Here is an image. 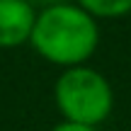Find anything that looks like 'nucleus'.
I'll return each instance as SVG.
<instances>
[{
	"label": "nucleus",
	"mask_w": 131,
	"mask_h": 131,
	"mask_svg": "<svg viewBox=\"0 0 131 131\" xmlns=\"http://www.w3.org/2000/svg\"><path fill=\"white\" fill-rule=\"evenodd\" d=\"M29 41L41 58L68 68L85 63L95 53L100 44V27L95 15L85 7L56 3L37 15Z\"/></svg>",
	"instance_id": "1"
},
{
	"label": "nucleus",
	"mask_w": 131,
	"mask_h": 131,
	"mask_svg": "<svg viewBox=\"0 0 131 131\" xmlns=\"http://www.w3.org/2000/svg\"><path fill=\"white\" fill-rule=\"evenodd\" d=\"M78 5L95 17H107V19L131 12V0H78Z\"/></svg>",
	"instance_id": "4"
},
{
	"label": "nucleus",
	"mask_w": 131,
	"mask_h": 131,
	"mask_svg": "<svg viewBox=\"0 0 131 131\" xmlns=\"http://www.w3.org/2000/svg\"><path fill=\"white\" fill-rule=\"evenodd\" d=\"M56 107L66 122L100 126L112 114L114 92L109 80L90 66H68L53 85Z\"/></svg>",
	"instance_id": "2"
},
{
	"label": "nucleus",
	"mask_w": 131,
	"mask_h": 131,
	"mask_svg": "<svg viewBox=\"0 0 131 131\" xmlns=\"http://www.w3.org/2000/svg\"><path fill=\"white\" fill-rule=\"evenodd\" d=\"M37 12L29 0H0V49H15L29 41Z\"/></svg>",
	"instance_id": "3"
},
{
	"label": "nucleus",
	"mask_w": 131,
	"mask_h": 131,
	"mask_svg": "<svg viewBox=\"0 0 131 131\" xmlns=\"http://www.w3.org/2000/svg\"><path fill=\"white\" fill-rule=\"evenodd\" d=\"M51 131H97V126H90V124H78V122H63L58 126H53Z\"/></svg>",
	"instance_id": "5"
}]
</instances>
